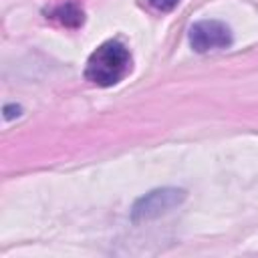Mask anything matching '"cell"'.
Wrapping results in <instances>:
<instances>
[{
    "instance_id": "1",
    "label": "cell",
    "mask_w": 258,
    "mask_h": 258,
    "mask_svg": "<svg viewBox=\"0 0 258 258\" xmlns=\"http://www.w3.org/2000/svg\"><path fill=\"white\" fill-rule=\"evenodd\" d=\"M131 69V54L119 40H107L97 46L85 67V79L97 87L117 85Z\"/></svg>"
},
{
    "instance_id": "2",
    "label": "cell",
    "mask_w": 258,
    "mask_h": 258,
    "mask_svg": "<svg viewBox=\"0 0 258 258\" xmlns=\"http://www.w3.org/2000/svg\"><path fill=\"white\" fill-rule=\"evenodd\" d=\"M185 189L181 187H157L135 200L131 208V220L133 222H149L155 218L165 216L167 212L175 210L185 200Z\"/></svg>"
},
{
    "instance_id": "3",
    "label": "cell",
    "mask_w": 258,
    "mask_h": 258,
    "mask_svg": "<svg viewBox=\"0 0 258 258\" xmlns=\"http://www.w3.org/2000/svg\"><path fill=\"white\" fill-rule=\"evenodd\" d=\"M189 44L196 52L226 48L232 44V30L220 20H200L189 28Z\"/></svg>"
},
{
    "instance_id": "4",
    "label": "cell",
    "mask_w": 258,
    "mask_h": 258,
    "mask_svg": "<svg viewBox=\"0 0 258 258\" xmlns=\"http://www.w3.org/2000/svg\"><path fill=\"white\" fill-rule=\"evenodd\" d=\"M50 18L58 20L60 24H64L69 28H77V26L83 24L85 12L77 2H64V4L56 6L54 10H50Z\"/></svg>"
},
{
    "instance_id": "5",
    "label": "cell",
    "mask_w": 258,
    "mask_h": 258,
    "mask_svg": "<svg viewBox=\"0 0 258 258\" xmlns=\"http://www.w3.org/2000/svg\"><path fill=\"white\" fill-rule=\"evenodd\" d=\"M177 2H179V0H149V4H151L153 8H157V10H161V12L173 10V8L177 6Z\"/></svg>"
},
{
    "instance_id": "6",
    "label": "cell",
    "mask_w": 258,
    "mask_h": 258,
    "mask_svg": "<svg viewBox=\"0 0 258 258\" xmlns=\"http://www.w3.org/2000/svg\"><path fill=\"white\" fill-rule=\"evenodd\" d=\"M20 113H22V107H20V105H4V119H6V121L18 117Z\"/></svg>"
}]
</instances>
